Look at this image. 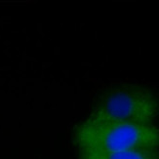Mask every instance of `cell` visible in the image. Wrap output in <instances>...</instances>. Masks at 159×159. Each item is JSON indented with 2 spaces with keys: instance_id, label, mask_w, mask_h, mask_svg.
<instances>
[{
  "instance_id": "1",
  "label": "cell",
  "mask_w": 159,
  "mask_h": 159,
  "mask_svg": "<svg viewBox=\"0 0 159 159\" xmlns=\"http://www.w3.org/2000/svg\"><path fill=\"white\" fill-rule=\"evenodd\" d=\"M78 151H122L137 148L159 149V127L88 118L75 128Z\"/></svg>"
},
{
  "instance_id": "2",
  "label": "cell",
  "mask_w": 159,
  "mask_h": 159,
  "mask_svg": "<svg viewBox=\"0 0 159 159\" xmlns=\"http://www.w3.org/2000/svg\"><path fill=\"white\" fill-rule=\"evenodd\" d=\"M159 116V94L138 84H118L96 100L90 118L135 124H153Z\"/></svg>"
},
{
  "instance_id": "3",
  "label": "cell",
  "mask_w": 159,
  "mask_h": 159,
  "mask_svg": "<svg viewBox=\"0 0 159 159\" xmlns=\"http://www.w3.org/2000/svg\"><path fill=\"white\" fill-rule=\"evenodd\" d=\"M79 159H159L157 148H137L122 151H78Z\"/></svg>"
}]
</instances>
